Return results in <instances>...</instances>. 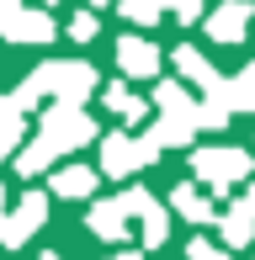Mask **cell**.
I'll use <instances>...</instances> for the list:
<instances>
[{
    "instance_id": "1",
    "label": "cell",
    "mask_w": 255,
    "mask_h": 260,
    "mask_svg": "<svg viewBox=\"0 0 255 260\" xmlns=\"http://www.w3.org/2000/svg\"><path fill=\"white\" fill-rule=\"evenodd\" d=\"M38 138L53 149V154H69V149H85L90 138H96V122H90L80 106H64V101H53L48 112H43V127H38Z\"/></svg>"
},
{
    "instance_id": "2",
    "label": "cell",
    "mask_w": 255,
    "mask_h": 260,
    "mask_svg": "<svg viewBox=\"0 0 255 260\" xmlns=\"http://www.w3.org/2000/svg\"><path fill=\"white\" fill-rule=\"evenodd\" d=\"M250 154L245 149H197L192 154V170H197V181L202 186H213V197H224L234 181H245L250 175Z\"/></svg>"
},
{
    "instance_id": "3",
    "label": "cell",
    "mask_w": 255,
    "mask_h": 260,
    "mask_svg": "<svg viewBox=\"0 0 255 260\" xmlns=\"http://www.w3.org/2000/svg\"><path fill=\"white\" fill-rule=\"evenodd\" d=\"M160 159V144L154 138H128V133H107L101 138V175H133V170H144V165H154Z\"/></svg>"
},
{
    "instance_id": "4",
    "label": "cell",
    "mask_w": 255,
    "mask_h": 260,
    "mask_svg": "<svg viewBox=\"0 0 255 260\" xmlns=\"http://www.w3.org/2000/svg\"><path fill=\"white\" fill-rule=\"evenodd\" d=\"M43 218H48V197L27 191L6 218H0V244H6V250H21V244L32 239V229H43Z\"/></svg>"
},
{
    "instance_id": "5",
    "label": "cell",
    "mask_w": 255,
    "mask_h": 260,
    "mask_svg": "<svg viewBox=\"0 0 255 260\" xmlns=\"http://www.w3.org/2000/svg\"><path fill=\"white\" fill-rule=\"evenodd\" d=\"M122 207L133 212L138 223H144V244H149V250H154V244H165V239H170V212L160 207L154 197L144 191V186H128V191H122Z\"/></svg>"
},
{
    "instance_id": "6",
    "label": "cell",
    "mask_w": 255,
    "mask_h": 260,
    "mask_svg": "<svg viewBox=\"0 0 255 260\" xmlns=\"http://www.w3.org/2000/svg\"><path fill=\"white\" fill-rule=\"evenodd\" d=\"M0 38L6 43H48L53 38V21H48V11H6V16H0Z\"/></svg>"
},
{
    "instance_id": "7",
    "label": "cell",
    "mask_w": 255,
    "mask_h": 260,
    "mask_svg": "<svg viewBox=\"0 0 255 260\" xmlns=\"http://www.w3.org/2000/svg\"><path fill=\"white\" fill-rule=\"evenodd\" d=\"M245 27H250V0H224V6H213L207 11V38L213 43H239L245 38Z\"/></svg>"
},
{
    "instance_id": "8",
    "label": "cell",
    "mask_w": 255,
    "mask_h": 260,
    "mask_svg": "<svg viewBox=\"0 0 255 260\" xmlns=\"http://www.w3.org/2000/svg\"><path fill=\"white\" fill-rule=\"evenodd\" d=\"M154 106L165 112V122H181V127H202V106L186 96V85L181 80H165V85L154 90Z\"/></svg>"
},
{
    "instance_id": "9",
    "label": "cell",
    "mask_w": 255,
    "mask_h": 260,
    "mask_svg": "<svg viewBox=\"0 0 255 260\" xmlns=\"http://www.w3.org/2000/svg\"><path fill=\"white\" fill-rule=\"evenodd\" d=\"M117 64H122L128 80H149V75H160V48L149 38H122L117 43Z\"/></svg>"
},
{
    "instance_id": "10",
    "label": "cell",
    "mask_w": 255,
    "mask_h": 260,
    "mask_svg": "<svg viewBox=\"0 0 255 260\" xmlns=\"http://www.w3.org/2000/svg\"><path fill=\"white\" fill-rule=\"evenodd\" d=\"M85 223H90V234H96V239H122V234H128V207H122V197L96 202Z\"/></svg>"
},
{
    "instance_id": "11",
    "label": "cell",
    "mask_w": 255,
    "mask_h": 260,
    "mask_svg": "<svg viewBox=\"0 0 255 260\" xmlns=\"http://www.w3.org/2000/svg\"><path fill=\"white\" fill-rule=\"evenodd\" d=\"M96 191V170L90 165H64V170H53V197H69V202H80V197Z\"/></svg>"
},
{
    "instance_id": "12",
    "label": "cell",
    "mask_w": 255,
    "mask_h": 260,
    "mask_svg": "<svg viewBox=\"0 0 255 260\" xmlns=\"http://www.w3.org/2000/svg\"><path fill=\"white\" fill-rule=\"evenodd\" d=\"M170 64L181 69V80H192V85H202V90H213L218 80H224V75H218V69L207 64V58L197 53V48H176V53H170Z\"/></svg>"
},
{
    "instance_id": "13",
    "label": "cell",
    "mask_w": 255,
    "mask_h": 260,
    "mask_svg": "<svg viewBox=\"0 0 255 260\" xmlns=\"http://www.w3.org/2000/svg\"><path fill=\"white\" fill-rule=\"evenodd\" d=\"M170 207H176V212H181V218H186V223H218V218H213V202H207V197L197 191L192 181L170 191Z\"/></svg>"
},
{
    "instance_id": "14",
    "label": "cell",
    "mask_w": 255,
    "mask_h": 260,
    "mask_svg": "<svg viewBox=\"0 0 255 260\" xmlns=\"http://www.w3.org/2000/svg\"><path fill=\"white\" fill-rule=\"evenodd\" d=\"M218 229H224V244H229V250H239V244L255 239V212L239 202V207H229L224 218H218Z\"/></svg>"
},
{
    "instance_id": "15",
    "label": "cell",
    "mask_w": 255,
    "mask_h": 260,
    "mask_svg": "<svg viewBox=\"0 0 255 260\" xmlns=\"http://www.w3.org/2000/svg\"><path fill=\"white\" fill-rule=\"evenodd\" d=\"M107 112H117L122 122H144V96H133V90L128 85H107Z\"/></svg>"
},
{
    "instance_id": "16",
    "label": "cell",
    "mask_w": 255,
    "mask_h": 260,
    "mask_svg": "<svg viewBox=\"0 0 255 260\" xmlns=\"http://www.w3.org/2000/svg\"><path fill=\"white\" fill-rule=\"evenodd\" d=\"M53 159H59V154H53V149L43 144V138H32V144L16 154V170H21V175H38V170H48Z\"/></svg>"
},
{
    "instance_id": "17",
    "label": "cell",
    "mask_w": 255,
    "mask_h": 260,
    "mask_svg": "<svg viewBox=\"0 0 255 260\" xmlns=\"http://www.w3.org/2000/svg\"><path fill=\"white\" fill-rule=\"evenodd\" d=\"M117 11H122V21H133V27H154L160 21V0H117Z\"/></svg>"
},
{
    "instance_id": "18",
    "label": "cell",
    "mask_w": 255,
    "mask_h": 260,
    "mask_svg": "<svg viewBox=\"0 0 255 260\" xmlns=\"http://www.w3.org/2000/svg\"><path fill=\"white\" fill-rule=\"evenodd\" d=\"M234 112H255V64L234 75Z\"/></svg>"
},
{
    "instance_id": "19",
    "label": "cell",
    "mask_w": 255,
    "mask_h": 260,
    "mask_svg": "<svg viewBox=\"0 0 255 260\" xmlns=\"http://www.w3.org/2000/svg\"><path fill=\"white\" fill-rule=\"evenodd\" d=\"M21 133H27V122H21V117H6V122H0V159H16Z\"/></svg>"
},
{
    "instance_id": "20",
    "label": "cell",
    "mask_w": 255,
    "mask_h": 260,
    "mask_svg": "<svg viewBox=\"0 0 255 260\" xmlns=\"http://www.w3.org/2000/svg\"><path fill=\"white\" fill-rule=\"evenodd\" d=\"M69 38H75V43H90V38H96V11H80V16L69 21Z\"/></svg>"
},
{
    "instance_id": "21",
    "label": "cell",
    "mask_w": 255,
    "mask_h": 260,
    "mask_svg": "<svg viewBox=\"0 0 255 260\" xmlns=\"http://www.w3.org/2000/svg\"><path fill=\"white\" fill-rule=\"evenodd\" d=\"M186 260H234V255H229V250H213L207 239H192L186 244Z\"/></svg>"
},
{
    "instance_id": "22",
    "label": "cell",
    "mask_w": 255,
    "mask_h": 260,
    "mask_svg": "<svg viewBox=\"0 0 255 260\" xmlns=\"http://www.w3.org/2000/svg\"><path fill=\"white\" fill-rule=\"evenodd\" d=\"M165 11H176V21H197L202 16V0H160Z\"/></svg>"
},
{
    "instance_id": "23",
    "label": "cell",
    "mask_w": 255,
    "mask_h": 260,
    "mask_svg": "<svg viewBox=\"0 0 255 260\" xmlns=\"http://www.w3.org/2000/svg\"><path fill=\"white\" fill-rule=\"evenodd\" d=\"M6 117H21V112H16V101H11V96H0V122H6Z\"/></svg>"
},
{
    "instance_id": "24",
    "label": "cell",
    "mask_w": 255,
    "mask_h": 260,
    "mask_svg": "<svg viewBox=\"0 0 255 260\" xmlns=\"http://www.w3.org/2000/svg\"><path fill=\"white\" fill-rule=\"evenodd\" d=\"M6 11H21V0H0V16H6Z\"/></svg>"
},
{
    "instance_id": "25",
    "label": "cell",
    "mask_w": 255,
    "mask_h": 260,
    "mask_svg": "<svg viewBox=\"0 0 255 260\" xmlns=\"http://www.w3.org/2000/svg\"><path fill=\"white\" fill-rule=\"evenodd\" d=\"M245 207H250V212H255V186H250V191H245Z\"/></svg>"
},
{
    "instance_id": "26",
    "label": "cell",
    "mask_w": 255,
    "mask_h": 260,
    "mask_svg": "<svg viewBox=\"0 0 255 260\" xmlns=\"http://www.w3.org/2000/svg\"><path fill=\"white\" fill-rule=\"evenodd\" d=\"M112 260H144V255H133V250H128V255H112Z\"/></svg>"
},
{
    "instance_id": "27",
    "label": "cell",
    "mask_w": 255,
    "mask_h": 260,
    "mask_svg": "<svg viewBox=\"0 0 255 260\" xmlns=\"http://www.w3.org/2000/svg\"><path fill=\"white\" fill-rule=\"evenodd\" d=\"M0 218H6V186H0Z\"/></svg>"
},
{
    "instance_id": "28",
    "label": "cell",
    "mask_w": 255,
    "mask_h": 260,
    "mask_svg": "<svg viewBox=\"0 0 255 260\" xmlns=\"http://www.w3.org/2000/svg\"><path fill=\"white\" fill-rule=\"evenodd\" d=\"M38 6H43V11H48V6H59V0H38Z\"/></svg>"
},
{
    "instance_id": "29",
    "label": "cell",
    "mask_w": 255,
    "mask_h": 260,
    "mask_svg": "<svg viewBox=\"0 0 255 260\" xmlns=\"http://www.w3.org/2000/svg\"><path fill=\"white\" fill-rule=\"evenodd\" d=\"M85 6H112V0H85Z\"/></svg>"
},
{
    "instance_id": "30",
    "label": "cell",
    "mask_w": 255,
    "mask_h": 260,
    "mask_svg": "<svg viewBox=\"0 0 255 260\" xmlns=\"http://www.w3.org/2000/svg\"><path fill=\"white\" fill-rule=\"evenodd\" d=\"M43 260H64V255H53V250H48V255H43Z\"/></svg>"
}]
</instances>
